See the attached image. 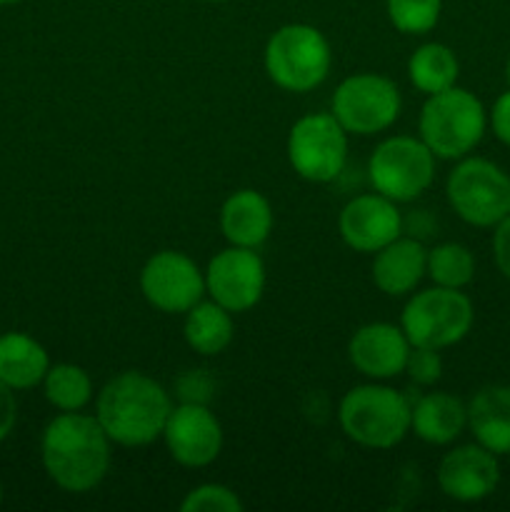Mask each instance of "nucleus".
Masks as SVG:
<instances>
[{"instance_id":"obj_7","label":"nucleus","mask_w":510,"mask_h":512,"mask_svg":"<svg viewBox=\"0 0 510 512\" xmlns=\"http://www.w3.org/2000/svg\"><path fill=\"white\" fill-rule=\"evenodd\" d=\"M445 195L463 223L473 228H495L510 215V173L493 160L465 155L450 170Z\"/></svg>"},{"instance_id":"obj_35","label":"nucleus","mask_w":510,"mask_h":512,"mask_svg":"<svg viewBox=\"0 0 510 512\" xmlns=\"http://www.w3.org/2000/svg\"><path fill=\"white\" fill-rule=\"evenodd\" d=\"M0 503H3V485H0Z\"/></svg>"},{"instance_id":"obj_20","label":"nucleus","mask_w":510,"mask_h":512,"mask_svg":"<svg viewBox=\"0 0 510 512\" xmlns=\"http://www.w3.org/2000/svg\"><path fill=\"white\" fill-rule=\"evenodd\" d=\"M468 430L498 458L510 455V385H485L470 398Z\"/></svg>"},{"instance_id":"obj_15","label":"nucleus","mask_w":510,"mask_h":512,"mask_svg":"<svg viewBox=\"0 0 510 512\" xmlns=\"http://www.w3.org/2000/svg\"><path fill=\"white\" fill-rule=\"evenodd\" d=\"M500 485L498 455L483 445L470 443L453 448L438 465V488L455 503H480Z\"/></svg>"},{"instance_id":"obj_4","label":"nucleus","mask_w":510,"mask_h":512,"mask_svg":"<svg viewBox=\"0 0 510 512\" xmlns=\"http://www.w3.org/2000/svg\"><path fill=\"white\" fill-rule=\"evenodd\" d=\"M410 400L388 385H355L343 395L338 420L355 445L368 450H390L410 433Z\"/></svg>"},{"instance_id":"obj_12","label":"nucleus","mask_w":510,"mask_h":512,"mask_svg":"<svg viewBox=\"0 0 510 512\" xmlns=\"http://www.w3.org/2000/svg\"><path fill=\"white\" fill-rule=\"evenodd\" d=\"M205 293L233 315L248 313L265 293V263L253 248L220 250L205 268Z\"/></svg>"},{"instance_id":"obj_11","label":"nucleus","mask_w":510,"mask_h":512,"mask_svg":"<svg viewBox=\"0 0 510 512\" xmlns=\"http://www.w3.org/2000/svg\"><path fill=\"white\" fill-rule=\"evenodd\" d=\"M140 293L155 310L185 315L205 295V273L190 255L160 250L140 270Z\"/></svg>"},{"instance_id":"obj_3","label":"nucleus","mask_w":510,"mask_h":512,"mask_svg":"<svg viewBox=\"0 0 510 512\" xmlns=\"http://www.w3.org/2000/svg\"><path fill=\"white\" fill-rule=\"evenodd\" d=\"M488 128V113L470 90L453 88L428 95L420 108L418 133L440 160H460L473 153Z\"/></svg>"},{"instance_id":"obj_2","label":"nucleus","mask_w":510,"mask_h":512,"mask_svg":"<svg viewBox=\"0 0 510 512\" xmlns=\"http://www.w3.org/2000/svg\"><path fill=\"white\" fill-rule=\"evenodd\" d=\"M170 410L173 400L168 390L138 370H125L110 378L95 400L100 428L110 443L123 448H145L163 438Z\"/></svg>"},{"instance_id":"obj_36","label":"nucleus","mask_w":510,"mask_h":512,"mask_svg":"<svg viewBox=\"0 0 510 512\" xmlns=\"http://www.w3.org/2000/svg\"><path fill=\"white\" fill-rule=\"evenodd\" d=\"M205 3H223V0H205Z\"/></svg>"},{"instance_id":"obj_9","label":"nucleus","mask_w":510,"mask_h":512,"mask_svg":"<svg viewBox=\"0 0 510 512\" xmlns=\"http://www.w3.org/2000/svg\"><path fill=\"white\" fill-rule=\"evenodd\" d=\"M368 178L375 193L410 203L420 198L435 180V155L413 135H393L375 145L368 160Z\"/></svg>"},{"instance_id":"obj_21","label":"nucleus","mask_w":510,"mask_h":512,"mask_svg":"<svg viewBox=\"0 0 510 512\" xmlns=\"http://www.w3.org/2000/svg\"><path fill=\"white\" fill-rule=\"evenodd\" d=\"M48 368V350L38 340L18 330L0 335V383L13 390H30L43 383Z\"/></svg>"},{"instance_id":"obj_34","label":"nucleus","mask_w":510,"mask_h":512,"mask_svg":"<svg viewBox=\"0 0 510 512\" xmlns=\"http://www.w3.org/2000/svg\"><path fill=\"white\" fill-rule=\"evenodd\" d=\"M15 3H23V0H0V5H15Z\"/></svg>"},{"instance_id":"obj_14","label":"nucleus","mask_w":510,"mask_h":512,"mask_svg":"<svg viewBox=\"0 0 510 512\" xmlns=\"http://www.w3.org/2000/svg\"><path fill=\"white\" fill-rule=\"evenodd\" d=\"M343 243L355 253H378L403 235V215L398 203L380 193L355 195L338 215Z\"/></svg>"},{"instance_id":"obj_19","label":"nucleus","mask_w":510,"mask_h":512,"mask_svg":"<svg viewBox=\"0 0 510 512\" xmlns=\"http://www.w3.org/2000/svg\"><path fill=\"white\" fill-rule=\"evenodd\" d=\"M468 428V405L453 393L423 395L410 410V433L428 445H450Z\"/></svg>"},{"instance_id":"obj_10","label":"nucleus","mask_w":510,"mask_h":512,"mask_svg":"<svg viewBox=\"0 0 510 512\" xmlns=\"http://www.w3.org/2000/svg\"><path fill=\"white\" fill-rule=\"evenodd\" d=\"M290 168L308 183H333L348 163V133L333 113H308L288 133Z\"/></svg>"},{"instance_id":"obj_29","label":"nucleus","mask_w":510,"mask_h":512,"mask_svg":"<svg viewBox=\"0 0 510 512\" xmlns=\"http://www.w3.org/2000/svg\"><path fill=\"white\" fill-rule=\"evenodd\" d=\"M175 395L180 403H200L208 405L210 395H213V380H210L208 370H188L175 380Z\"/></svg>"},{"instance_id":"obj_22","label":"nucleus","mask_w":510,"mask_h":512,"mask_svg":"<svg viewBox=\"0 0 510 512\" xmlns=\"http://www.w3.org/2000/svg\"><path fill=\"white\" fill-rule=\"evenodd\" d=\"M233 335V313L215 303V300H200L185 313V343L193 353L203 355V358H213V355L228 350V345L233 343Z\"/></svg>"},{"instance_id":"obj_1","label":"nucleus","mask_w":510,"mask_h":512,"mask_svg":"<svg viewBox=\"0 0 510 512\" xmlns=\"http://www.w3.org/2000/svg\"><path fill=\"white\" fill-rule=\"evenodd\" d=\"M110 438L95 415L60 413L40 440V458L48 478L65 493H90L110 468Z\"/></svg>"},{"instance_id":"obj_23","label":"nucleus","mask_w":510,"mask_h":512,"mask_svg":"<svg viewBox=\"0 0 510 512\" xmlns=\"http://www.w3.org/2000/svg\"><path fill=\"white\" fill-rule=\"evenodd\" d=\"M458 55L443 43H425L408 58V78L420 93L433 95L458 83Z\"/></svg>"},{"instance_id":"obj_18","label":"nucleus","mask_w":510,"mask_h":512,"mask_svg":"<svg viewBox=\"0 0 510 512\" xmlns=\"http://www.w3.org/2000/svg\"><path fill=\"white\" fill-rule=\"evenodd\" d=\"M273 205L253 188L235 190L220 208V230L230 245L258 250L273 233Z\"/></svg>"},{"instance_id":"obj_16","label":"nucleus","mask_w":510,"mask_h":512,"mask_svg":"<svg viewBox=\"0 0 510 512\" xmlns=\"http://www.w3.org/2000/svg\"><path fill=\"white\" fill-rule=\"evenodd\" d=\"M410 340L403 328L393 323H368L353 333L348 343V360L360 375L370 380H390L405 373Z\"/></svg>"},{"instance_id":"obj_31","label":"nucleus","mask_w":510,"mask_h":512,"mask_svg":"<svg viewBox=\"0 0 510 512\" xmlns=\"http://www.w3.org/2000/svg\"><path fill=\"white\" fill-rule=\"evenodd\" d=\"M493 233V260L503 278L510 280V215H505Z\"/></svg>"},{"instance_id":"obj_8","label":"nucleus","mask_w":510,"mask_h":512,"mask_svg":"<svg viewBox=\"0 0 510 512\" xmlns=\"http://www.w3.org/2000/svg\"><path fill=\"white\" fill-rule=\"evenodd\" d=\"M403 110L398 85L378 73H355L340 80L330 100V113L348 135L370 138L388 130Z\"/></svg>"},{"instance_id":"obj_26","label":"nucleus","mask_w":510,"mask_h":512,"mask_svg":"<svg viewBox=\"0 0 510 512\" xmlns=\"http://www.w3.org/2000/svg\"><path fill=\"white\" fill-rule=\"evenodd\" d=\"M390 25L403 35H425L438 25L443 0H385Z\"/></svg>"},{"instance_id":"obj_30","label":"nucleus","mask_w":510,"mask_h":512,"mask_svg":"<svg viewBox=\"0 0 510 512\" xmlns=\"http://www.w3.org/2000/svg\"><path fill=\"white\" fill-rule=\"evenodd\" d=\"M488 125L495 138L510 148V88L495 98L493 108L488 113Z\"/></svg>"},{"instance_id":"obj_27","label":"nucleus","mask_w":510,"mask_h":512,"mask_svg":"<svg viewBox=\"0 0 510 512\" xmlns=\"http://www.w3.org/2000/svg\"><path fill=\"white\" fill-rule=\"evenodd\" d=\"M183 512H243L245 505L235 490L220 483H205L190 490L180 503Z\"/></svg>"},{"instance_id":"obj_13","label":"nucleus","mask_w":510,"mask_h":512,"mask_svg":"<svg viewBox=\"0 0 510 512\" xmlns=\"http://www.w3.org/2000/svg\"><path fill=\"white\" fill-rule=\"evenodd\" d=\"M170 458L183 468H208L223 450V425L208 405H173L163 430Z\"/></svg>"},{"instance_id":"obj_17","label":"nucleus","mask_w":510,"mask_h":512,"mask_svg":"<svg viewBox=\"0 0 510 512\" xmlns=\"http://www.w3.org/2000/svg\"><path fill=\"white\" fill-rule=\"evenodd\" d=\"M428 273V248L415 238H395L373 253V283L390 298L410 295Z\"/></svg>"},{"instance_id":"obj_25","label":"nucleus","mask_w":510,"mask_h":512,"mask_svg":"<svg viewBox=\"0 0 510 512\" xmlns=\"http://www.w3.org/2000/svg\"><path fill=\"white\" fill-rule=\"evenodd\" d=\"M428 275L440 288L463 290L475 278V258L463 243H440L428 250Z\"/></svg>"},{"instance_id":"obj_28","label":"nucleus","mask_w":510,"mask_h":512,"mask_svg":"<svg viewBox=\"0 0 510 512\" xmlns=\"http://www.w3.org/2000/svg\"><path fill=\"white\" fill-rule=\"evenodd\" d=\"M405 373L410 375V380L418 385H435L443 375V358H440V350L433 348H410L408 363H405Z\"/></svg>"},{"instance_id":"obj_24","label":"nucleus","mask_w":510,"mask_h":512,"mask_svg":"<svg viewBox=\"0 0 510 512\" xmlns=\"http://www.w3.org/2000/svg\"><path fill=\"white\" fill-rule=\"evenodd\" d=\"M43 395L60 413H80L93 400V380L75 363L50 365L43 378Z\"/></svg>"},{"instance_id":"obj_33","label":"nucleus","mask_w":510,"mask_h":512,"mask_svg":"<svg viewBox=\"0 0 510 512\" xmlns=\"http://www.w3.org/2000/svg\"><path fill=\"white\" fill-rule=\"evenodd\" d=\"M505 80H508V88H510V58L508 63H505Z\"/></svg>"},{"instance_id":"obj_32","label":"nucleus","mask_w":510,"mask_h":512,"mask_svg":"<svg viewBox=\"0 0 510 512\" xmlns=\"http://www.w3.org/2000/svg\"><path fill=\"white\" fill-rule=\"evenodd\" d=\"M18 423V403H15V390L0 383V443L13 433Z\"/></svg>"},{"instance_id":"obj_6","label":"nucleus","mask_w":510,"mask_h":512,"mask_svg":"<svg viewBox=\"0 0 510 512\" xmlns=\"http://www.w3.org/2000/svg\"><path fill=\"white\" fill-rule=\"evenodd\" d=\"M473 320V303L463 290L433 285L410 295L400 313V328L415 348L445 350L470 333Z\"/></svg>"},{"instance_id":"obj_5","label":"nucleus","mask_w":510,"mask_h":512,"mask_svg":"<svg viewBox=\"0 0 510 512\" xmlns=\"http://www.w3.org/2000/svg\"><path fill=\"white\" fill-rule=\"evenodd\" d=\"M265 73L288 93H310L328 80L333 68L330 43L315 25H280L265 43Z\"/></svg>"}]
</instances>
